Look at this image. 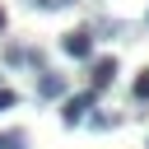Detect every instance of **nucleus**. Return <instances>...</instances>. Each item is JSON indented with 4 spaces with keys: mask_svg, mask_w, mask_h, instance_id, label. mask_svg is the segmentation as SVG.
Wrapping results in <instances>:
<instances>
[{
    "mask_svg": "<svg viewBox=\"0 0 149 149\" xmlns=\"http://www.w3.org/2000/svg\"><path fill=\"white\" fill-rule=\"evenodd\" d=\"M28 5H37V9H56V0H28Z\"/></svg>",
    "mask_w": 149,
    "mask_h": 149,
    "instance_id": "6e6552de",
    "label": "nucleus"
},
{
    "mask_svg": "<svg viewBox=\"0 0 149 149\" xmlns=\"http://www.w3.org/2000/svg\"><path fill=\"white\" fill-rule=\"evenodd\" d=\"M5 23H9V19H5V9H0V33H5Z\"/></svg>",
    "mask_w": 149,
    "mask_h": 149,
    "instance_id": "1a4fd4ad",
    "label": "nucleus"
},
{
    "mask_svg": "<svg viewBox=\"0 0 149 149\" xmlns=\"http://www.w3.org/2000/svg\"><path fill=\"white\" fill-rule=\"evenodd\" d=\"M135 98H140V102H149V70L135 79Z\"/></svg>",
    "mask_w": 149,
    "mask_h": 149,
    "instance_id": "423d86ee",
    "label": "nucleus"
},
{
    "mask_svg": "<svg viewBox=\"0 0 149 149\" xmlns=\"http://www.w3.org/2000/svg\"><path fill=\"white\" fill-rule=\"evenodd\" d=\"M9 107H19V93L14 88H0V112H9Z\"/></svg>",
    "mask_w": 149,
    "mask_h": 149,
    "instance_id": "0eeeda50",
    "label": "nucleus"
},
{
    "mask_svg": "<svg viewBox=\"0 0 149 149\" xmlns=\"http://www.w3.org/2000/svg\"><path fill=\"white\" fill-rule=\"evenodd\" d=\"M93 102H98V93H93V88H84V93H74V98H65L61 121H65V126H79V121H84V112H88Z\"/></svg>",
    "mask_w": 149,
    "mask_h": 149,
    "instance_id": "f03ea898",
    "label": "nucleus"
},
{
    "mask_svg": "<svg viewBox=\"0 0 149 149\" xmlns=\"http://www.w3.org/2000/svg\"><path fill=\"white\" fill-rule=\"evenodd\" d=\"M0 149H28V135L23 130H0Z\"/></svg>",
    "mask_w": 149,
    "mask_h": 149,
    "instance_id": "39448f33",
    "label": "nucleus"
},
{
    "mask_svg": "<svg viewBox=\"0 0 149 149\" xmlns=\"http://www.w3.org/2000/svg\"><path fill=\"white\" fill-rule=\"evenodd\" d=\"M61 93H65V79H61L56 70H42V79H37V98L51 102V98H61Z\"/></svg>",
    "mask_w": 149,
    "mask_h": 149,
    "instance_id": "7ed1b4c3",
    "label": "nucleus"
},
{
    "mask_svg": "<svg viewBox=\"0 0 149 149\" xmlns=\"http://www.w3.org/2000/svg\"><path fill=\"white\" fill-rule=\"evenodd\" d=\"M144 23H149V14H144Z\"/></svg>",
    "mask_w": 149,
    "mask_h": 149,
    "instance_id": "9d476101",
    "label": "nucleus"
},
{
    "mask_svg": "<svg viewBox=\"0 0 149 149\" xmlns=\"http://www.w3.org/2000/svg\"><path fill=\"white\" fill-rule=\"evenodd\" d=\"M61 51L74 56V61H88V56H93V33H88V28H70V33L61 37Z\"/></svg>",
    "mask_w": 149,
    "mask_h": 149,
    "instance_id": "f257e3e1",
    "label": "nucleus"
},
{
    "mask_svg": "<svg viewBox=\"0 0 149 149\" xmlns=\"http://www.w3.org/2000/svg\"><path fill=\"white\" fill-rule=\"evenodd\" d=\"M116 70H121V65H116L112 56H102V61H93V93H98L102 84H112V79H116Z\"/></svg>",
    "mask_w": 149,
    "mask_h": 149,
    "instance_id": "20e7f679",
    "label": "nucleus"
}]
</instances>
